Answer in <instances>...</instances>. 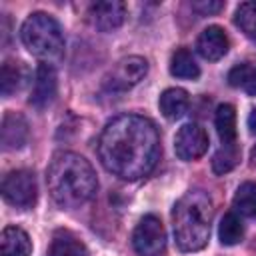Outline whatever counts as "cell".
<instances>
[{"label": "cell", "mask_w": 256, "mask_h": 256, "mask_svg": "<svg viewBox=\"0 0 256 256\" xmlns=\"http://www.w3.org/2000/svg\"><path fill=\"white\" fill-rule=\"evenodd\" d=\"M98 158L122 180L148 176L160 160V136L154 122L140 114L112 118L98 138Z\"/></svg>", "instance_id": "obj_1"}, {"label": "cell", "mask_w": 256, "mask_h": 256, "mask_svg": "<svg viewBox=\"0 0 256 256\" xmlns=\"http://www.w3.org/2000/svg\"><path fill=\"white\" fill-rule=\"evenodd\" d=\"M48 192L60 208H80L90 202L98 190L92 164L76 152H58L46 170Z\"/></svg>", "instance_id": "obj_2"}, {"label": "cell", "mask_w": 256, "mask_h": 256, "mask_svg": "<svg viewBox=\"0 0 256 256\" xmlns=\"http://www.w3.org/2000/svg\"><path fill=\"white\" fill-rule=\"evenodd\" d=\"M214 216L212 198L204 190H188L172 210L176 246L182 252H198L208 244Z\"/></svg>", "instance_id": "obj_3"}, {"label": "cell", "mask_w": 256, "mask_h": 256, "mask_svg": "<svg viewBox=\"0 0 256 256\" xmlns=\"http://www.w3.org/2000/svg\"><path fill=\"white\" fill-rule=\"evenodd\" d=\"M20 38L28 52L44 62L56 60L64 52V32L58 20L46 12L30 14L20 28Z\"/></svg>", "instance_id": "obj_4"}, {"label": "cell", "mask_w": 256, "mask_h": 256, "mask_svg": "<svg viewBox=\"0 0 256 256\" xmlns=\"http://www.w3.org/2000/svg\"><path fill=\"white\" fill-rule=\"evenodd\" d=\"M132 248L138 256H160L166 248V230L162 220L154 214H146L134 228Z\"/></svg>", "instance_id": "obj_5"}, {"label": "cell", "mask_w": 256, "mask_h": 256, "mask_svg": "<svg viewBox=\"0 0 256 256\" xmlns=\"http://www.w3.org/2000/svg\"><path fill=\"white\" fill-rule=\"evenodd\" d=\"M2 196L16 208H30L38 198L36 176L30 170H12L2 180Z\"/></svg>", "instance_id": "obj_6"}, {"label": "cell", "mask_w": 256, "mask_h": 256, "mask_svg": "<svg viewBox=\"0 0 256 256\" xmlns=\"http://www.w3.org/2000/svg\"><path fill=\"white\" fill-rule=\"evenodd\" d=\"M206 150H208V134L200 124L188 122L180 126V130L174 136V152L180 160L184 162L198 160L200 156H204Z\"/></svg>", "instance_id": "obj_7"}, {"label": "cell", "mask_w": 256, "mask_h": 256, "mask_svg": "<svg viewBox=\"0 0 256 256\" xmlns=\"http://www.w3.org/2000/svg\"><path fill=\"white\" fill-rule=\"evenodd\" d=\"M148 74V62L140 56H128L122 58L112 72L106 76V88L114 92H124L136 86L144 76Z\"/></svg>", "instance_id": "obj_8"}, {"label": "cell", "mask_w": 256, "mask_h": 256, "mask_svg": "<svg viewBox=\"0 0 256 256\" xmlns=\"http://www.w3.org/2000/svg\"><path fill=\"white\" fill-rule=\"evenodd\" d=\"M58 92V76L52 64L42 62L36 68L34 74V84H32V92H30V104L36 110H44L48 108Z\"/></svg>", "instance_id": "obj_9"}, {"label": "cell", "mask_w": 256, "mask_h": 256, "mask_svg": "<svg viewBox=\"0 0 256 256\" xmlns=\"http://www.w3.org/2000/svg\"><path fill=\"white\" fill-rule=\"evenodd\" d=\"M126 18V4L120 0H104L94 2L88 8V20L94 28L102 32H112L122 26Z\"/></svg>", "instance_id": "obj_10"}, {"label": "cell", "mask_w": 256, "mask_h": 256, "mask_svg": "<svg viewBox=\"0 0 256 256\" xmlns=\"http://www.w3.org/2000/svg\"><path fill=\"white\" fill-rule=\"evenodd\" d=\"M228 48H230V40L224 32V28L220 26H208L202 30V34L198 36L196 40V50L198 54L204 58V60H210V62H216L220 58H224L228 54Z\"/></svg>", "instance_id": "obj_11"}, {"label": "cell", "mask_w": 256, "mask_h": 256, "mask_svg": "<svg viewBox=\"0 0 256 256\" xmlns=\"http://www.w3.org/2000/svg\"><path fill=\"white\" fill-rule=\"evenodd\" d=\"M2 148L4 150H20L28 142V124L24 116L16 112H6L2 118Z\"/></svg>", "instance_id": "obj_12"}, {"label": "cell", "mask_w": 256, "mask_h": 256, "mask_svg": "<svg viewBox=\"0 0 256 256\" xmlns=\"http://www.w3.org/2000/svg\"><path fill=\"white\" fill-rule=\"evenodd\" d=\"M28 82V66L20 60H6L0 70V90L4 98L20 92Z\"/></svg>", "instance_id": "obj_13"}, {"label": "cell", "mask_w": 256, "mask_h": 256, "mask_svg": "<svg viewBox=\"0 0 256 256\" xmlns=\"http://www.w3.org/2000/svg\"><path fill=\"white\" fill-rule=\"evenodd\" d=\"M30 236L18 226H6L0 236V256H30Z\"/></svg>", "instance_id": "obj_14"}, {"label": "cell", "mask_w": 256, "mask_h": 256, "mask_svg": "<svg viewBox=\"0 0 256 256\" xmlns=\"http://www.w3.org/2000/svg\"><path fill=\"white\" fill-rule=\"evenodd\" d=\"M188 104H190L188 92L182 90V88H168V90H164V92L160 94V100H158L160 112H162L168 120L180 118V116L188 110Z\"/></svg>", "instance_id": "obj_15"}, {"label": "cell", "mask_w": 256, "mask_h": 256, "mask_svg": "<svg viewBox=\"0 0 256 256\" xmlns=\"http://www.w3.org/2000/svg\"><path fill=\"white\" fill-rule=\"evenodd\" d=\"M48 256H88V250L72 232L58 230L50 242Z\"/></svg>", "instance_id": "obj_16"}, {"label": "cell", "mask_w": 256, "mask_h": 256, "mask_svg": "<svg viewBox=\"0 0 256 256\" xmlns=\"http://www.w3.org/2000/svg\"><path fill=\"white\" fill-rule=\"evenodd\" d=\"M214 126H216L222 146L236 144V110L232 104H220L216 108Z\"/></svg>", "instance_id": "obj_17"}, {"label": "cell", "mask_w": 256, "mask_h": 256, "mask_svg": "<svg viewBox=\"0 0 256 256\" xmlns=\"http://www.w3.org/2000/svg\"><path fill=\"white\" fill-rule=\"evenodd\" d=\"M170 74L184 80H196L200 76V68L188 48H178L170 58Z\"/></svg>", "instance_id": "obj_18"}, {"label": "cell", "mask_w": 256, "mask_h": 256, "mask_svg": "<svg viewBox=\"0 0 256 256\" xmlns=\"http://www.w3.org/2000/svg\"><path fill=\"white\" fill-rule=\"evenodd\" d=\"M228 84L232 88H242L248 96H256V66L250 62L236 64L228 72Z\"/></svg>", "instance_id": "obj_19"}, {"label": "cell", "mask_w": 256, "mask_h": 256, "mask_svg": "<svg viewBox=\"0 0 256 256\" xmlns=\"http://www.w3.org/2000/svg\"><path fill=\"white\" fill-rule=\"evenodd\" d=\"M244 236V224L240 220L238 214L234 212H228L222 216L220 220V226H218V238L224 246H234L242 240Z\"/></svg>", "instance_id": "obj_20"}, {"label": "cell", "mask_w": 256, "mask_h": 256, "mask_svg": "<svg viewBox=\"0 0 256 256\" xmlns=\"http://www.w3.org/2000/svg\"><path fill=\"white\" fill-rule=\"evenodd\" d=\"M234 208L242 216H256V184L242 182L234 194Z\"/></svg>", "instance_id": "obj_21"}, {"label": "cell", "mask_w": 256, "mask_h": 256, "mask_svg": "<svg viewBox=\"0 0 256 256\" xmlns=\"http://www.w3.org/2000/svg\"><path fill=\"white\" fill-rule=\"evenodd\" d=\"M234 22L250 40H256V0L242 2L236 8Z\"/></svg>", "instance_id": "obj_22"}, {"label": "cell", "mask_w": 256, "mask_h": 256, "mask_svg": "<svg viewBox=\"0 0 256 256\" xmlns=\"http://www.w3.org/2000/svg\"><path fill=\"white\" fill-rule=\"evenodd\" d=\"M240 160V148L236 144H228V146H222L216 154H214V160H212V168L216 174H224V172H230Z\"/></svg>", "instance_id": "obj_23"}, {"label": "cell", "mask_w": 256, "mask_h": 256, "mask_svg": "<svg viewBox=\"0 0 256 256\" xmlns=\"http://www.w3.org/2000/svg\"><path fill=\"white\" fill-rule=\"evenodd\" d=\"M222 6H224L222 2H194V4H192V8H194V10H198V12H202V14L218 12Z\"/></svg>", "instance_id": "obj_24"}, {"label": "cell", "mask_w": 256, "mask_h": 256, "mask_svg": "<svg viewBox=\"0 0 256 256\" xmlns=\"http://www.w3.org/2000/svg\"><path fill=\"white\" fill-rule=\"evenodd\" d=\"M248 128H250V132L252 134H256V108L250 112V116H248Z\"/></svg>", "instance_id": "obj_25"}]
</instances>
